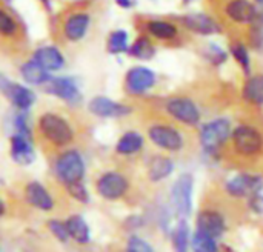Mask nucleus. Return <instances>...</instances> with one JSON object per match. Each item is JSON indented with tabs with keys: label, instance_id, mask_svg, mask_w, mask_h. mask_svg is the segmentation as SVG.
Returning <instances> with one entry per match:
<instances>
[{
	"label": "nucleus",
	"instance_id": "1",
	"mask_svg": "<svg viewBox=\"0 0 263 252\" xmlns=\"http://www.w3.org/2000/svg\"><path fill=\"white\" fill-rule=\"evenodd\" d=\"M39 129L48 142H51L52 145H57V146L68 145L74 137L71 125L63 117H60L54 112H46L40 117Z\"/></svg>",
	"mask_w": 263,
	"mask_h": 252
},
{
	"label": "nucleus",
	"instance_id": "2",
	"mask_svg": "<svg viewBox=\"0 0 263 252\" xmlns=\"http://www.w3.org/2000/svg\"><path fill=\"white\" fill-rule=\"evenodd\" d=\"M55 176L65 186L82 182L85 176V162L80 152L74 149L62 152L55 162Z\"/></svg>",
	"mask_w": 263,
	"mask_h": 252
},
{
	"label": "nucleus",
	"instance_id": "3",
	"mask_svg": "<svg viewBox=\"0 0 263 252\" xmlns=\"http://www.w3.org/2000/svg\"><path fill=\"white\" fill-rule=\"evenodd\" d=\"M230 134H231V126L230 122L225 119H216L203 125V128L200 129V142L203 149L208 154L216 152L225 143Z\"/></svg>",
	"mask_w": 263,
	"mask_h": 252
},
{
	"label": "nucleus",
	"instance_id": "4",
	"mask_svg": "<svg viewBox=\"0 0 263 252\" xmlns=\"http://www.w3.org/2000/svg\"><path fill=\"white\" fill-rule=\"evenodd\" d=\"M193 177L190 174H182L173 185L171 189V202L176 211L186 217L191 214L193 208Z\"/></svg>",
	"mask_w": 263,
	"mask_h": 252
},
{
	"label": "nucleus",
	"instance_id": "5",
	"mask_svg": "<svg viewBox=\"0 0 263 252\" xmlns=\"http://www.w3.org/2000/svg\"><path fill=\"white\" fill-rule=\"evenodd\" d=\"M128 180L120 172H105L96 183L97 192L106 200H119L128 191Z\"/></svg>",
	"mask_w": 263,
	"mask_h": 252
},
{
	"label": "nucleus",
	"instance_id": "6",
	"mask_svg": "<svg viewBox=\"0 0 263 252\" xmlns=\"http://www.w3.org/2000/svg\"><path fill=\"white\" fill-rule=\"evenodd\" d=\"M233 143L237 152L243 156L257 154L263 146V139L259 131L251 126H237L233 131Z\"/></svg>",
	"mask_w": 263,
	"mask_h": 252
},
{
	"label": "nucleus",
	"instance_id": "7",
	"mask_svg": "<svg viewBox=\"0 0 263 252\" xmlns=\"http://www.w3.org/2000/svg\"><path fill=\"white\" fill-rule=\"evenodd\" d=\"M0 91L11 100V103L18 109V111H28L32 103L35 102V94L18 83L9 82L6 77L0 74Z\"/></svg>",
	"mask_w": 263,
	"mask_h": 252
},
{
	"label": "nucleus",
	"instance_id": "8",
	"mask_svg": "<svg viewBox=\"0 0 263 252\" xmlns=\"http://www.w3.org/2000/svg\"><path fill=\"white\" fill-rule=\"evenodd\" d=\"M166 111L179 122L194 126L200 120V112L194 102L185 97H174L166 102Z\"/></svg>",
	"mask_w": 263,
	"mask_h": 252
},
{
	"label": "nucleus",
	"instance_id": "9",
	"mask_svg": "<svg viewBox=\"0 0 263 252\" xmlns=\"http://www.w3.org/2000/svg\"><path fill=\"white\" fill-rule=\"evenodd\" d=\"M149 140L162 149L179 151L183 146V139L177 129L168 125H154L148 131Z\"/></svg>",
	"mask_w": 263,
	"mask_h": 252
},
{
	"label": "nucleus",
	"instance_id": "10",
	"mask_svg": "<svg viewBox=\"0 0 263 252\" xmlns=\"http://www.w3.org/2000/svg\"><path fill=\"white\" fill-rule=\"evenodd\" d=\"M156 83V74L145 66H134L126 72L125 88L133 95H140L153 88Z\"/></svg>",
	"mask_w": 263,
	"mask_h": 252
},
{
	"label": "nucleus",
	"instance_id": "11",
	"mask_svg": "<svg viewBox=\"0 0 263 252\" xmlns=\"http://www.w3.org/2000/svg\"><path fill=\"white\" fill-rule=\"evenodd\" d=\"M45 89L46 92L71 103L76 105L82 100L80 91L76 85V82L69 77H55V79H49L48 83H45Z\"/></svg>",
	"mask_w": 263,
	"mask_h": 252
},
{
	"label": "nucleus",
	"instance_id": "12",
	"mask_svg": "<svg viewBox=\"0 0 263 252\" xmlns=\"http://www.w3.org/2000/svg\"><path fill=\"white\" fill-rule=\"evenodd\" d=\"M263 188V180L259 176L240 174L227 183V191L233 197H253L260 194Z\"/></svg>",
	"mask_w": 263,
	"mask_h": 252
},
{
	"label": "nucleus",
	"instance_id": "13",
	"mask_svg": "<svg viewBox=\"0 0 263 252\" xmlns=\"http://www.w3.org/2000/svg\"><path fill=\"white\" fill-rule=\"evenodd\" d=\"M88 109L97 115V117H103V119H111V117H123V115H128L131 112V108L126 106V105H122V103H117L108 97H94L89 105H88Z\"/></svg>",
	"mask_w": 263,
	"mask_h": 252
},
{
	"label": "nucleus",
	"instance_id": "14",
	"mask_svg": "<svg viewBox=\"0 0 263 252\" xmlns=\"http://www.w3.org/2000/svg\"><path fill=\"white\" fill-rule=\"evenodd\" d=\"M11 157L18 165H31L35 160V151L32 148L31 137L23 134H14L11 137Z\"/></svg>",
	"mask_w": 263,
	"mask_h": 252
},
{
	"label": "nucleus",
	"instance_id": "15",
	"mask_svg": "<svg viewBox=\"0 0 263 252\" xmlns=\"http://www.w3.org/2000/svg\"><path fill=\"white\" fill-rule=\"evenodd\" d=\"M88 26H89V15L86 12H72L63 20L62 31L68 40L77 42L85 37Z\"/></svg>",
	"mask_w": 263,
	"mask_h": 252
},
{
	"label": "nucleus",
	"instance_id": "16",
	"mask_svg": "<svg viewBox=\"0 0 263 252\" xmlns=\"http://www.w3.org/2000/svg\"><path fill=\"white\" fill-rule=\"evenodd\" d=\"M182 23L193 32L197 34H203V35H210V34H219L222 31V28L219 26V23L211 18L206 14H186L182 17Z\"/></svg>",
	"mask_w": 263,
	"mask_h": 252
},
{
	"label": "nucleus",
	"instance_id": "17",
	"mask_svg": "<svg viewBox=\"0 0 263 252\" xmlns=\"http://www.w3.org/2000/svg\"><path fill=\"white\" fill-rule=\"evenodd\" d=\"M25 199L31 206L40 211H51L54 206L51 194L39 182H31L25 186Z\"/></svg>",
	"mask_w": 263,
	"mask_h": 252
},
{
	"label": "nucleus",
	"instance_id": "18",
	"mask_svg": "<svg viewBox=\"0 0 263 252\" xmlns=\"http://www.w3.org/2000/svg\"><path fill=\"white\" fill-rule=\"evenodd\" d=\"M227 229L225 219L216 211H202L197 217V231L205 232L214 239L220 237Z\"/></svg>",
	"mask_w": 263,
	"mask_h": 252
},
{
	"label": "nucleus",
	"instance_id": "19",
	"mask_svg": "<svg viewBox=\"0 0 263 252\" xmlns=\"http://www.w3.org/2000/svg\"><path fill=\"white\" fill-rule=\"evenodd\" d=\"M32 60L39 63L45 71H57L65 65L63 54L55 46H42L35 49L32 54Z\"/></svg>",
	"mask_w": 263,
	"mask_h": 252
},
{
	"label": "nucleus",
	"instance_id": "20",
	"mask_svg": "<svg viewBox=\"0 0 263 252\" xmlns=\"http://www.w3.org/2000/svg\"><path fill=\"white\" fill-rule=\"evenodd\" d=\"M225 12L231 20L239 23H251L259 14L257 8L248 0H231L227 5Z\"/></svg>",
	"mask_w": 263,
	"mask_h": 252
},
{
	"label": "nucleus",
	"instance_id": "21",
	"mask_svg": "<svg viewBox=\"0 0 263 252\" xmlns=\"http://www.w3.org/2000/svg\"><path fill=\"white\" fill-rule=\"evenodd\" d=\"M69 239H72L74 242L80 243V245H86L91 240V232H89V226L85 222V219L82 216H71L68 217V220L65 222Z\"/></svg>",
	"mask_w": 263,
	"mask_h": 252
},
{
	"label": "nucleus",
	"instance_id": "22",
	"mask_svg": "<svg viewBox=\"0 0 263 252\" xmlns=\"http://www.w3.org/2000/svg\"><path fill=\"white\" fill-rule=\"evenodd\" d=\"M20 74H22L23 80L26 83H31V85H45L51 79L49 74H48V71H45L34 60H29V62L23 63L22 68H20Z\"/></svg>",
	"mask_w": 263,
	"mask_h": 252
},
{
	"label": "nucleus",
	"instance_id": "23",
	"mask_svg": "<svg viewBox=\"0 0 263 252\" xmlns=\"http://www.w3.org/2000/svg\"><path fill=\"white\" fill-rule=\"evenodd\" d=\"M174 171V163L171 159L168 157H162L157 156L151 160L149 168H148V176L153 182H160L166 177L171 176V172Z\"/></svg>",
	"mask_w": 263,
	"mask_h": 252
},
{
	"label": "nucleus",
	"instance_id": "24",
	"mask_svg": "<svg viewBox=\"0 0 263 252\" xmlns=\"http://www.w3.org/2000/svg\"><path fill=\"white\" fill-rule=\"evenodd\" d=\"M0 37L8 40H17L22 37L20 23L2 6H0Z\"/></svg>",
	"mask_w": 263,
	"mask_h": 252
},
{
	"label": "nucleus",
	"instance_id": "25",
	"mask_svg": "<svg viewBox=\"0 0 263 252\" xmlns=\"http://www.w3.org/2000/svg\"><path fill=\"white\" fill-rule=\"evenodd\" d=\"M143 148V137L139 132L129 131L126 134H123L117 145H116V151L122 156H131L139 152Z\"/></svg>",
	"mask_w": 263,
	"mask_h": 252
},
{
	"label": "nucleus",
	"instance_id": "26",
	"mask_svg": "<svg viewBox=\"0 0 263 252\" xmlns=\"http://www.w3.org/2000/svg\"><path fill=\"white\" fill-rule=\"evenodd\" d=\"M243 99L254 105H263V75H253L243 86Z\"/></svg>",
	"mask_w": 263,
	"mask_h": 252
},
{
	"label": "nucleus",
	"instance_id": "27",
	"mask_svg": "<svg viewBox=\"0 0 263 252\" xmlns=\"http://www.w3.org/2000/svg\"><path fill=\"white\" fill-rule=\"evenodd\" d=\"M148 31L156 38H160V40H170L177 35V28L173 23L163 22V20H151L148 23Z\"/></svg>",
	"mask_w": 263,
	"mask_h": 252
},
{
	"label": "nucleus",
	"instance_id": "28",
	"mask_svg": "<svg viewBox=\"0 0 263 252\" xmlns=\"http://www.w3.org/2000/svg\"><path fill=\"white\" fill-rule=\"evenodd\" d=\"M128 52L140 60H149L153 59V55L156 54L154 45L151 43V40L148 37H139L128 49Z\"/></svg>",
	"mask_w": 263,
	"mask_h": 252
},
{
	"label": "nucleus",
	"instance_id": "29",
	"mask_svg": "<svg viewBox=\"0 0 263 252\" xmlns=\"http://www.w3.org/2000/svg\"><path fill=\"white\" fill-rule=\"evenodd\" d=\"M174 252H188L190 249V226L185 220H180L173 234Z\"/></svg>",
	"mask_w": 263,
	"mask_h": 252
},
{
	"label": "nucleus",
	"instance_id": "30",
	"mask_svg": "<svg viewBox=\"0 0 263 252\" xmlns=\"http://www.w3.org/2000/svg\"><path fill=\"white\" fill-rule=\"evenodd\" d=\"M128 48V32L123 29H117L114 32H111L109 38H108V52L111 54H120V52H126Z\"/></svg>",
	"mask_w": 263,
	"mask_h": 252
},
{
	"label": "nucleus",
	"instance_id": "31",
	"mask_svg": "<svg viewBox=\"0 0 263 252\" xmlns=\"http://www.w3.org/2000/svg\"><path fill=\"white\" fill-rule=\"evenodd\" d=\"M193 249L194 252H219L216 239L200 231H197L193 237Z\"/></svg>",
	"mask_w": 263,
	"mask_h": 252
},
{
	"label": "nucleus",
	"instance_id": "32",
	"mask_svg": "<svg viewBox=\"0 0 263 252\" xmlns=\"http://www.w3.org/2000/svg\"><path fill=\"white\" fill-rule=\"evenodd\" d=\"M250 43L256 49H259V48L263 46V12H259L257 17L251 22Z\"/></svg>",
	"mask_w": 263,
	"mask_h": 252
},
{
	"label": "nucleus",
	"instance_id": "33",
	"mask_svg": "<svg viewBox=\"0 0 263 252\" xmlns=\"http://www.w3.org/2000/svg\"><path fill=\"white\" fill-rule=\"evenodd\" d=\"M231 54L234 55L237 63L243 68L245 74H250V71H251V59H250L247 46L243 43H234L231 46Z\"/></svg>",
	"mask_w": 263,
	"mask_h": 252
},
{
	"label": "nucleus",
	"instance_id": "34",
	"mask_svg": "<svg viewBox=\"0 0 263 252\" xmlns=\"http://www.w3.org/2000/svg\"><path fill=\"white\" fill-rule=\"evenodd\" d=\"M66 189L69 192V196L80 202V203H88L89 202V192L86 189V186L82 183V182H77V183H71V185H66Z\"/></svg>",
	"mask_w": 263,
	"mask_h": 252
},
{
	"label": "nucleus",
	"instance_id": "35",
	"mask_svg": "<svg viewBox=\"0 0 263 252\" xmlns=\"http://www.w3.org/2000/svg\"><path fill=\"white\" fill-rule=\"evenodd\" d=\"M46 225H48V229L52 232V236H54L59 242H62V243L68 242L69 234H68V229H66L65 222H60V220L52 219V220H48Z\"/></svg>",
	"mask_w": 263,
	"mask_h": 252
},
{
	"label": "nucleus",
	"instance_id": "36",
	"mask_svg": "<svg viewBox=\"0 0 263 252\" xmlns=\"http://www.w3.org/2000/svg\"><path fill=\"white\" fill-rule=\"evenodd\" d=\"M126 252H154V249L146 240L137 236H131L126 243Z\"/></svg>",
	"mask_w": 263,
	"mask_h": 252
},
{
	"label": "nucleus",
	"instance_id": "37",
	"mask_svg": "<svg viewBox=\"0 0 263 252\" xmlns=\"http://www.w3.org/2000/svg\"><path fill=\"white\" fill-rule=\"evenodd\" d=\"M205 57H206L211 63H214V65H222V63L227 60V52H225L220 46L211 43V45L208 46V49L205 51Z\"/></svg>",
	"mask_w": 263,
	"mask_h": 252
},
{
	"label": "nucleus",
	"instance_id": "38",
	"mask_svg": "<svg viewBox=\"0 0 263 252\" xmlns=\"http://www.w3.org/2000/svg\"><path fill=\"white\" fill-rule=\"evenodd\" d=\"M250 206L253 208V211H256L257 214L263 212V196L262 194H256L253 197H250Z\"/></svg>",
	"mask_w": 263,
	"mask_h": 252
},
{
	"label": "nucleus",
	"instance_id": "39",
	"mask_svg": "<svg viewBox=\"0 0 263 252\" xmlns=\"http://www.w3.org/2000/svg\"><path fill=\"white\" fill-rule=\"evenodd\" d=\"M116 3L123 9H129L133 6V0H116Z\"/></svg>",
	"mask_w": 263,
	"mask_h": 252
},
{
	"label": "nucleus",
	"instance_id": "40",
	"mask_svg": "<svg viewBox=\"0 0 263 252\" xmlns=\"http://www.w3.org/2000/svg\"><path fill=\"white\" fill-rule=\"evenodd\" d=\"M5 214V205H3V202L0 200V217Z\"/></svg>",
	"mask_w": 263,
	"mask_h": 252
},
{
	"label": "nucleus",
	"instance_id": "41",
	"mask_svg": "<svg viewBox=\"0 0 263 252\" xmlns=\"http://www.w3.org/2000/svg\"><path fill=\"white\" fill-rule=\"evenodd\" d=\"M183 2H185V3H190V2H191V0H183Z\"/></svg>",
	"mask_w": 263,
	"mask_h": 252
},
{
	"label": "nucleus",
	"instance_id": "42",
	"mask_svg": "<svg viewBox=\"0 0 263 252\" xmlns=\"http://www.w3.org/2000/svg\"><path fill=\"white\" fill-rule=\"evenodd\" d=\"M257 2H259V3H263V0H257Z\"/></svg>",
	"mask_w": 263,
	"mask_h": 252
}]
</instances>
